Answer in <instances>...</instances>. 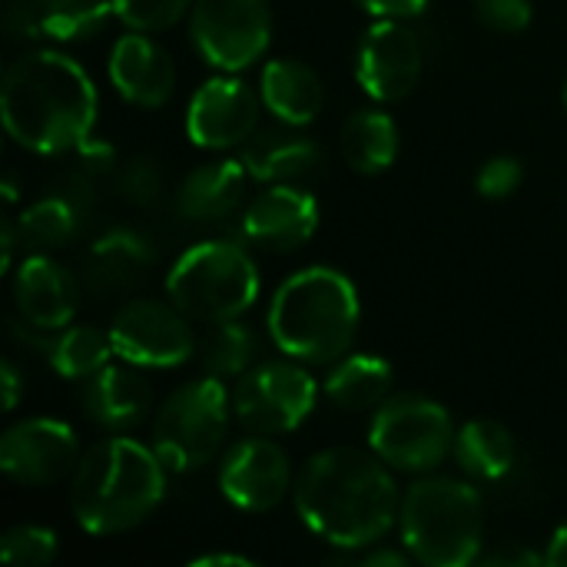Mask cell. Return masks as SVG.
<instances>
[{"instance_id":"2e32d148","label":"cell","mask_w":567,"mask_h":567,"mask_svg":"<svg viewBox=\"0 0 567 567\" xmlns=\"http://www.w3.org/2000/svg\"><path fill=\"white\" fill-rule=\"evenodd\" d=\"M319 229V203L299 186L262 189L239 216V233L266 252H292Z\"/></svg>"},{"instance_id":"44dd1931","label":"cell","mask_w":567,"mask_h":567,"mask_svg":"<svg viewBox=\"0 0 567 567\" xmlns=\"http://www.w3.org/2000/svg\"><path fill=\"white\" fill-rule=\"evenodd\" d=\"M299 126L289 130H256L246 143H243V163L249 169V176L256 183H269V186H296L309 176H316V169H322V146L302 133H296Z\"/></svg>"},{"instance_id":"1f68e13d","label":"cell","mask_w":567,"mask_h":567,"mask_svg":"<svg viewBox=\"0 0 567 567\" xmlns=\"http://www.w3.org/2000/svg\"><path fill=\"white\" fill-rule=\"evenodd\" d=\"M116 193L140 209H156L166 199V173L156 159L150 156H133L126 166L116 173Z\"/></svg>"},{"instance_id":"8992f818","label":"cell","mask_w":567,"mask_h":567,"mask_svg":"<svg viewBox=\"0 0 567 567\" xmlns=\"http://www.w3.org/2000/svg\"><path fill=\"white\" fill-rule=\"evenodd\" d=\"M166 296L179 312L206 326L239 319L259 299V269L239 243H196L173 262Z\"/></svg>"},{"instance_id":"b9f144b4","label":"cell","mask_w":567,"mask_h":567,"mask_svg":"<svg viewBox=\"0 0 567 567\" xmlns=\"http://www.w3.org/2000/svg\"><path fill=\"white\" fill-rule=\"evenodd\" d=\"M0 233H3V236H0V239H3L0 269L10 272V269H13V252H17V236H20V233H17V219H3V229H0Z\"/></svg>"},{"instance_id":"f6af8a7d","label":"cell","mask_w":567,"mask_h":567,"mask_svg":"<svg viewBox=\"0 0 567 567\" xmlns=\"http://www.w3.org/2000/svg\"><path fill=\"white\" fill-rule=\"evenodd\" d=\"M565 106H567V83H565Z\"/></svg>"},{"instance_id":"4fadbf2b","label":"cell","mask_w":567,"mask_h":567,"mask_svg":"<svg viewBox=\"0 0 567 567\" xmlns=\"http://www.w3.org/2000/svg\"><path fill=\"white\" fill-rule=\"evenodd\" d=\"M76 462V432L60 419H23L0 439V468L23 488L56 485L73 475Z\"/></svg>"},{"instance_id":"9c48e42d","label":"cell","mask_w":567,"mask_h":567,"mask_svg":"<svg viewBox=\"0 0 567 567\" xmlns=\"http://www.w3.org/2000/svg\"><path fill=\"white\" fill-rule=\"evenodd\" d=\"M319 385L296 359H276L239 375L233 392V419L252 435L296 432L316 409Z\"/></svg>"},{"instance_id":"5b68a950","label":"cell","mask_w":567,"mask_h":567,"mask_svg":"<svg viewBox=\"0 0 567 567\" xmlns=\"http://www.w3.org/2000/svg\"><path fill=\"white\" fill-rule=\"evenodd\" d=\"M402 542L419 565L468 567L482 558L485 508L475 485L435 475L415 482L399 512Z\"/></svg>"},{"instance_id":"ba28073f","label":"cell","mask_w":567,"mask_h":567,"mask_svg":"<svg viewBox=\"0 0 567 567\" xmlns=\"http://www.w3.org/2000/svg\"><path fill=\"white\" fill-rule=\"evenodd\" d=\"M455 422L449 409L425 395H389L369 425V449L399 472H432L455 449Z\"/></svg>"},{"instance_id":"836d02e7","label":"cell","mask_w":567,"mask_h":567,"mask_svg":"<svg viewBox=\"0 0 567 567\" xmlns=\"http://www.w3.org/2000/svg\"><path fill=\"white\" fill-rule=\"evenodd\" d=\"M196 0H113V13L130 27L143 33H159L169 30L193 10Z\"/></svg>"},{"instance_id":"d4e9b609","label":"cell","mask_w":567,"mask_h":567,"mask_svg":"<svg viewBox=\"0 0 567 567\" xmlns=\"http://www.w3.org/2000/svg\"><path fill=\"white\" fill-rule=\"evenodd\" d=\"M455 462L475 482H502L518 462V445L512 432L492 419H472L455 435Z\"/></svg>"},{"instance_id":"3957f363","label":"cell","mask_w":567,"mask_h":567,"mask_svg":"<svg viewBox=\"0 0 567 567\" xmlns=\"http://www.w3.org/2000/svg\"><path fill=\"white\" fill-rule=\"evenodd\" d=\"M166 465L153 445L126 435L103 439L80 455L70 475V508L90 535H123L140 528L166 495Z\"/></svg>"},{"instance_id":"52a82bcc","label":"cell","mask_w":567,"mask_h":567,"mask_svg":"<svg viewBox=\"0 0 567 567\" xmlns=\"http://www.w3.org/2000/svg\"><path fill=\"white\" fill-rule=\"evenodd\" d=\"M233 419V395L209 375L179 385L153 422V452L173 475L196 472L216 458Z\"/></svg>"},{"instance_id":"7a4b0ae2","label":"cell","mask_w":567,"mask_h":567,"mask_svg":"<svg viewBox=\"0 0 567 567\" xmlns=\"http://www.w3.org/2000/svg\"><path fill=\"white\" fill-rule=\"evenodd\" d=\"M0 116L13 143L40 156H63L96 126V86L60 50H30L13 60L0 86Z\"/></svg>"},{"instance_id":"ee69618b","label":"cell","mask_w":567,"mask_h":567,"mask_svg":"<svg viewBox=\"0 0 567 567\" xmlns=\"http://www.w3.org/2000/svg\"><path fill=\"white\" fill-rule=\"evenodd\" d=\"M3 199H7V203H17V186H13V179H10V176L3 179Z\"/></svg>"},{"instance_id":"277c9868","label":"cell","mask_w":567,"mask_h":567,"mask_svg":"<svg viewBox=\"0 0 567 567\" xmlns=\"http://www.w3.org/2000/svg\"><path fill=\"white\" fill-rule=\"evenodd\" d=\"M362 319L352 279L332 266L292 272L269 302V336L276 349L302 365L339 362Z\"/></svg>"},{"instance_id":"484cf974","label":"cell","mask_w":567,"mask_h":567,"mask_svg":"<svg viewBox=\"0 0 567 567\" xmlns=\"http://www.w3.org/2000/svg\"><path fill=\"white\" fill-rule=\"evenodd\" d=\"M56 159H60V169L53 176V193L70 199L80 213H86L96 203L103 183L116 179L120 173L116 150L106 140H93V136Z\"/></svg>"},{"instance_id":"e575fe53","label":"cell","mask_w":567,"mask_h":567,"mask_svg":"<svg viewBox=\"0 0 567 567\" xmlns=\"http://www.w3.org/2000/svg\"><path fill=\"white\" fill-rule=\"evenodd\" d=\"M525 179V169L515 156H492L478 176H475V186L485 199H508Z\"/></svg>"},{"instance_id":"30bf717a","label":"cell","mask_w":567,"mask_h":567,"mask_svg":"<svg viewBox=\"0 0 567 567\" xmlns=\"http://www.w3.org/2000/svg\"><path fill=\"white\" fill-rule=\"evenodd\" d=\"M189 37L209 66L223 73L249 70L272 40L269 0H196L189 10Z\"/></svg>"},{"instance_id":"f546056e","label":"cell","mask_w":567,"mask_h":567,"mask_svg":"<svg viewBox=\"0 0 567 567\" xmlns=\"http://www.w3.org/2000/svg\"><path fill=\"white\" fill-rule=\"evenodd\" d=\"M256 352H259V339L239 319L213 322L209 332L203 336L199 349H196L199 365L209 375H216V379H239V375H246L249 365L256 362Z\"/></svg>"},{"instance_id":"8fae6325","label":"cell","mask_w":567,"mask_h":567,"mask_svg":"<svg viewBox=\"0 0 567 567\" xmlns=\"http://www.w3.org/2000/svg\"><path fill=\"white\" fill-rule=\"evenodd\" d=\"M110 339L116 355L136 369H176L196 355L189 316L156 299L123 306L110 322Z\"/></svg>"},{"instance_id":"603a6c76","label":"cell","mask_w":567,"mask_h":567,"mask_svg":"<svg viewBox=\"0 0 567 567\" xmlns=\"http://www.w3.org/2000/svg\"><path fill=\"white\" fill-rule=\"evenodd\" d=\"M153 266V246L136 229H106L86 252L83 279L100 296L130 292L146 279Z\"/></svg>"},{"instance_id":"e0dca14e","label":"cell","mask_w":567,"mask_h":567,"mask_svg":"<svg viewBox=\"0 0 567 567\" xmlns=\"http://www.w3.org/2000/svg\"><path fill=\"white\" fill-rule=\"evenodd\" d=\"M113 13V0H13L3 27L27 43H73L96 37Z\"/></svg>"},{"instance_id":"7c38bea8","label":"cell","mask_w":567,"mask_h":567,"mask_svg":"<svg viewBox=\"0 0 567 567\" xmlns=\"http://www.w3.org/2000/svg\"><path fill=\"white\" fill-rule=\"evenodd\" d=\"M425 70V50L419 33L395 17H379L359 40L355 80L375 103L405 100Z\"/></svg>"},{"instance_id":"d6986e66","label":"cell","mask_w":567,"mask_h":567,"mask_svg":"<svg viewBox=\"0 0 567 567\" xmlns=\"http://www.w3.org/2000/svg\"><path fill=\"white\" fill-rule=\"evenodd\" d=\"M76 279L47 252H33L17 266L13 302L17 316L40 329H66L76 316Z\"/></svg>"},{"instance_id":"74e56055","label":"cell","mask_w":567,"mask_h":567,"mask_svg":"<svg viewBox=\"0 0 567 567\" xmlns=\"http://www.w3.org/2000/svg\"><path fill=\"white\" fill-rule=\"evenodd\" d=\"M478 561L488 567H535L548 565V555H538L525 545H508V548H498L492 555H482Z\"/></svg>"},{"instance_id":"6da1fadb","label":"cell","mask_w":567,"mask_h":567,"mask_svg":"<svg viewBox=\"0 0 567 567\" xmlns=\"http://www.w3.org/2000/svg\"><path fill=\"white\" fill-rule=\"evenodd\" d=\"M302 525L339 551L379 545L399 512V488L385 462L359 449H326L306 462L292 488Z\"/></svg>"},{"instance_id":"4dcf8cb0","label":"cell","mask_w":567,"mask_h":567,"mask_svg":"<svg viewBox=\"0 0 567 567\" xmlns=\"http://www.w3.org/2000/svg\"><path fill=\"white\" fill-rule=\"evenodd\" d=\"M80 219H83V213L70 199L50 193V196L30 203L17 216V233H20V243L27 249L47 252V249H56V246L70 243L76 236V229H80Z\"/></svg>"},{"instance_id":"8d00e7d4","label":"cell","mask_w":567,"mask_h":567,"mask_svg":"<svg viewBox=\"0 0 567 567\" xmlns=\"http://www.w3.org/2000/svg\"><path fill=\"white\" fill-rule=\"evenodd\" d=\"M339 561H355V565L362 567H409L415 558L409 555V548L405 551H399V548H379V545H369V548H362V555H342Z\"/></svg>"},{"instance_id":"ac0fdd59","label":"cell","mask_w":567,"mask_h":567,"mask_svg":"<svg viewBox=\"0 0 567 567\" xmlns=\"http://www.w3.org/2000/svg\"><path fill=\"white\" fill-rule=\"evenodd\" d=\"M110 83L126 103L156 110L176 90V66L153 37L130 30L110 50Z\"/></svg>"},{"instance_id":"d6a6232c","label":"cell","mask_w":567,"mask_h":567,"mask_svg":"<svg viewBox=\"0 0 567 567\" xmlns=\"http://www.w3.org/2000/svg\"><path fill=\"white\" fill-rule=\"evenodd\" d=\"M56 558V535L43 525H17L0 538L3 565L40 567Z\"/></svg>"},{"instance_id":"7402d4cb","label":"cell","mask_w":567,"mask_h":567,"mask_svg":"<svg viewBox=\"0 0 567 567\" xmlns=\"http://www.w3.org/2000/svg\"><path fill=\"white\" fill-rule=\"evenodd\" d=\"M249 169L243 159H216L196 166L176 189V213L189 223H219L229 219L246 196Z\"/></svg>"},{"instance_id":"cb8c5ba5","label":"cell","mask_w":567,"mask_h":567,"mask_svg":"<svg viewBox=\"0 0 567 567\" xmlns=\"http://www.w3.org/2000/svg\"><path fill=\"white\" fill-rule=\"evenodd\" d=\"M259 96L282 126H309L326 103L319 73L299 60H269L259 76Z\"/></svg>"},{"instance_id":"83f0119b","label":"cell","mask_w":567,"mask_h":567,"mask_svg":"<svg viewBox=\"0 0 567 567\" xmlns=\"http://www.w3.org/2000/svg\"><path fill=\"white\" fill-rule=\"evenodd\" d=\"M392 382H395V372L382 355L359 352V355L339 359L332 365V372L326 379V399L346 412L379 409L389 399Z\"/></svg>"},{"instance_id":"d590c367","label":"cell","mask_w":567,"mask_h":567,"mask_svg":"<svg viewBox=\"0 0 567 567\" xmlns=\"http://www.w3.org/2000/svg\"><path fill=\"white\" fill-rule=\"evenodd\" d=\"M475 13L488 30L522 33L532 23L535 7H532V0H475Z\"/></svg>"},{"instance_id":"7bdbcfd3","label":"cell","mask_w":567,"mask_h":567,"mask_svg":"<svg viewBox=\"0 0 567 567\" xmlns=\"http://www.w3.org/2000/svg\"><path fill=\"white\" fill-rule=\"evenodd\" d=\"M545 555H548V565L551 567H567V525H561V528L551 535Z\"/></svg>"},{"instance_id":"9a60e30c","label":"cell","mask_w":567,"mask_h":567,"mask_svg":"<svg viewBox=\"0 0 567 567\" xmlns=\"http://www.w3.org/2000/svg\"><path fill=\"white\" fill-rule=\"evenodd\" d=\"M259 106H262V96H256L233 73L213 76L189 100L186 133L203 150L243 146L259 130Z\"/></svg>"},{"instance_id":"4316f807","label":"cell","mask_w":567,"mask_h":567,"mask_svg":"<svg viewBox=\"0 0 567 567\" xmlns=\"http://www.w3.org/2000/svg\"><path fill=\"white\" fill-rule=\"evenodd\" d=\"M402 146L399 123L382 110H359L342 126V156L359 176L385 173Z\"/></svg>"},{"instance_id":"ffe728a7","label":"cell","mask_w":567,"mask_h":567,"mask_svg":"<svg viewBox=\"0 0 567 567\" xmlns=\"http://www.w3.org/2000/svg\"><path fill=\"white\" fill-rule=\"evenodd\" d=\"M153 392L150 382L136 372V365H103L96 375L83 382V415L106 432H130L150 412Z\"/></svg>"},{"instance_id":"f1b7e54d","label":"cell","mask_w":567,"mask_h":567,"mask_svg":"<svg viewBox=\"0 0 567 567\" xmlns=\"http://www.w3.org/2000/svg\"><path fill=\"white\" fill-rule=\"evenodd\" d=\"M113 355H116V349H113L110 332H100L93 326H66L53 336L47 362L53 365L56 375L86 382L103 365H110Z\"/></svg>"},{"instance_id":"f35d334b","label":"cell","mask_w":567,"mask_h":567,"mask_svg":"<svg viewBox=\"0 0 567 567\" xmlns=\"http://www.w3.org/2000/svg\"><path fill=\"white\" fill-rule=\"evenodd\" d=\"M355 3L372 17H395V20L419 17L429 7V0H355Z\"/></svg>"},{"instance_id":"5bb4252c","label":"cell","mask_w":567,"mask_h":567,"mask_svg":"<svg viewBox=\"0 0 567 567\" xmlns=\"http://www.w3.org/2000/svg\"><path fill=\"white\" fill-rule=\"evenodd\" d=\"M289 488H292V465L286 452L266 435L236 442L219 465V492L239 512L249 515L272 512L286 502Z\"/></svg>"},{"instance_id":"60d3db41","label":"cell","mask_w":567,"mask_h":567,"mask_svg":"<svg viewBox=\"0 0 567 567\" xmlns=\"http://www.w3.org/2000/svg\"><path fill=\"white\" fill-rule=\"evenodd\" d=\"M193 567H223V565H229V567H256V561L249 558V555H226V551H209V555H199V558H193L189 561Z\"/></svg>"},{"instance_id":"ab89813d","label":"cell","mask_w":567,"mask_h":567,"mask_svg":"<svg viewBox=\"0 0 567 567\" xmlns=\"http://www.w3.org/2000/svg\"><path fill=\"white\" fill-rule=\"evenodd\" d=\"M0 379H3V412H13V409L20 405L23 379H20V372H17V365H13V362H3Z\"/></svg>"}]
</instances>
